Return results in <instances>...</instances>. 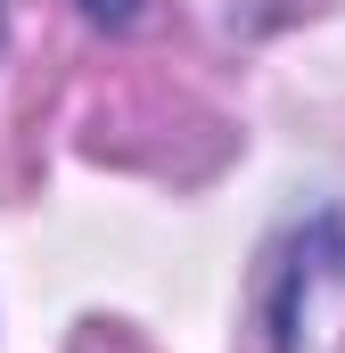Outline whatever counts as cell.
<instances>
[{"label":"cell","instance_id":"6da1fadb","mask_svg":"<svg viewBox=\"0 0 345 353\" xmlns=\"http://www.w3.org/2000/svg\"><path fill=\"white\" fill-rule=\"evenodd\" d=\"M90 17H99V25H132V0H83Z\"/></svg>","mask_w":345,"mask_h":353}]
</instances>
